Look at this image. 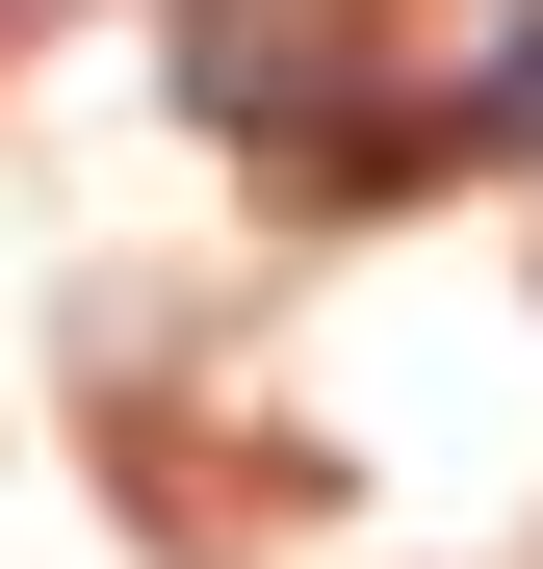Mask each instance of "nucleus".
Masks as SVG:
<instances>
[{
	"label": "nucleus",
	"mask_w": 543,
	"mask_h": 569,
	"mask_svg": "<svg viewBox=\"0 0 543 569\" xmlns=\"http://www.w3.org/2000/svg\"><path fill=\"white\" fill-rule=\"evenodd\" d=\"M336 52H362V0H181V78H208L233 156H336V181H389V130H336Z\"/></svg>",
	"instance_id": "f257e3e1"
},
{
	"label": "nucleus",
	"mask_w": 543,
	"mask_h": 569,
	"mask_svg": "<svg viewBox=\"0 0 543 569\" xmlns=\"http://www.w3.org/2000/svg\"><path fill=\"white\" fill-rule=\"evenodd\" d=\"M466 130H492V156H543V27H517V52L466 78Z\"/></svg>",
	"instance_id": "f03ea898"
}]
</instances>
